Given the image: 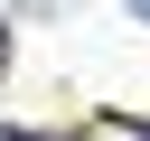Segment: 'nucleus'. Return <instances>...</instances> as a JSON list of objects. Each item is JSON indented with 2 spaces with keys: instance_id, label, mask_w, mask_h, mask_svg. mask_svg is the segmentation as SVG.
I'll list each match as a JSON object with an SVG mask.
<instances>
[{
  "instance_id": "nucleus-1",
  "label": "nucleus",
  "mask_w": 150,
  "mask_h": 141,
  "mask_svg": "<svg viewBox=\"0 0 150 141\" xmlns=\"http://www.w3.org/2000/svg\"><path fill=\"white\" fill-rule=\"evenodd\" d=\"M0 141H66V132H0Z\"/></svg>"
},
{
  "instance_id": "nucleus-3",
  "label": "nucleus",
  "mask_w": 150,
  "mask_h": 141,
  "mask_svg": "<svg viewBox=\"0 0 150 141\" xmlns=\"http://www.w3.org/2000/svg\"><path fill=\"white\" fill-rule=\"evenodd\" d=\"M131 19H150V0H131Z\"/></svg>"
},
{
  "instance_id": "nucleus-2",
  "label": "nucleus",
  "mask_w": 150,
  "mask_h": 141,
  "mask_svg": "<svg viewBox=\"0 0 150 141\" xmlns=\"http://www.w3.org/2000/svg\"><path fill=\"white\" fill-rule=\"evenodd\" d=\"M0 75H9V19H0Z\"/></svg>"
}]
</instances>
